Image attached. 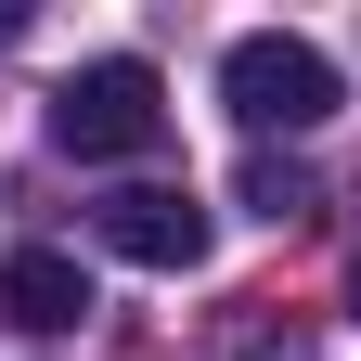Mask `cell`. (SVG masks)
<instances>
[{"label":"cell","instance_id":"cell-4","mask_svg":"<svg viewBox=\"0 0 361 361\" xmlns=\"http://www.w3.org/2000/svg\"><path fill=\"white\" fill-rule=\"evenodd\" d=\"M78 310H90V284H78L65 245H13V258H0V323H26V336H78Z\"/></svg>","mask_w":361,"mask_h":361},{"label":"cell","instance_id":"cell-2","mask_svg":"<svg viewBox=\"0 0 361 361\" xmlns=\"http://www.w3.org/2000/svg\"><path fill=\"white\" fill-rule=\"evenodd\" d=\"M52 142L65 155H155L168 142V78L142 52H104V65H78L52 90Z\"/></svg>","mask_w":361,"mask_h":361},{"label":"cell","instance_id":"cell-5","mask_svg":"<svg viewBox=\"0 0 361 361\" xmlns=\"http://www.w3.org/2000/svg\"><path fill=\"white\" fill-rule=\"evenodd\" d=\"M233 194H245V219H271V233H297V219L323 207V180H310V168H284V155H245V180H233Z\"/></svg>","mask_w":361,"mask_h":361},{"label":"cell","instance_id":"cell-3","mask_svg":"<svg viewBox=\"0 0 361 361\" xmlns=\"http://www.w3.org/2000/svg\"><path fill=\"white\" fill-rule=\"evenodd\" d=\"M90 233H104L129 271H194V258H207V207L168 194V180H129V194L90 207Z\"/></svg>","mask_w":361,"mask_h":361},{"label":"cell","instance_id":"cell-6","mask_svg":"<svg viewBox=\"0 0 361 361\" xmlns=\"http://www.w3.org/2000/svg\"><path fill=\"white\" fill-rule=\"evenodd\" d=\"M348 284H361V271H348Z\"/></svg>","mask_w":361,"mask_h":361},{"label":"cell","instance_id":"cell-1","mask_svg":"<svg viewBox=\"0 0 361 361\" xmlns=\"http://www.w3.org/2000/svg\"><path fill=\"white\" fill-rule=\"evenodd\" d=\"M219 104L245 129H323L336 116V52L297 26H245L233 52H219Z\"/></svg>","mask_w":361,"mask_h":361}]
</instances>
